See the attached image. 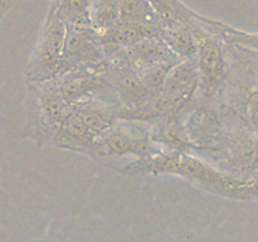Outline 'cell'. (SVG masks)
<instances>
[{
    "label": "cell",
    "mask_w": 258,
    "mask_h": 242,
    "mask_svg": "<svg viewBox=\"0 0 258 242\" xmlns=\"http://www.w3.org/2000/svg\"><path fill=\"white\" fill-rule=\"evenodd\" d=\"M57 128L62 141H66V143L72 144V145L76 146H86V148L96 146L98 149L97 138L88 130L83 118L73 108L60 121Z\"/></svg>",
    "instance_id": "obj_11"
},
{
    "label": "cell",
    "mask_w": 258,
    "mask_h": 242,
    "mask_svg": "<svg viewBox=\"0 0 258 242\" xmlns=\"http://www.w3.org/2000/svg\"><path fill=\"white\" fill-rule=\"evenodd\" d=\"M98 149L108 155L126 156L136 155L140 159L159 154L154 146V141L146 136L138 135L126 129L110 128L98 136Z\"/></svg>",
    "instance_id": "obj_5"
},
{
    "label": "cell",
    "mask_w": 258,
    "mask_h": 242,
    "mask_svg": "<svg viewBox=\"0 0 258 242\" xmlns=\"http://www.w3.org/2000/svg\"><path fill=\"white\" fill-rule=\"evenodd\" d=\"M198 80V72L191 60L183 59L176 62L166 76L163 90L173 97L174 101L183 98L188 92L193 91Z\"/></svg>",
    "instance_id": "obj_9"
},
{
    "label": "cell",
    "mask_w": 258,
    "mask_h": 242,
    "mask_svg": "<svg viewBox=\"0 0 258 242\" xmlns=\"http://www.w3.org/2000/svg\"><path fill=\"white\" fill-rule=\"evenodd\" d=\"M191 30L198 43V71L201 72L202 80L208 88H213L223 80L226 73L227 63L224 52L221 45L216 40L211 39L204 33L199 25H186Z\"/></svg>",
    "instance_id": "obj_4"
},
{
    "label": "cell",
    "mask_w": 258,
    "mask_h": 242,
    "mask_svg": "<svg viewBox=\"0 0 258 242\" xmlns=\"http://www.w3.org/2000/svg\"><path fill=\"white\" fill-rule=\"evenodd\" d=\"M126 169L156 174H176L188 180L196 182L209 191L232 198L249 199L254 198L257 193L254 182L249 184L244 180H239L223 171H219L207 161L183 153H159L149 158L140 159L139 164L135 163Z\"/></svg>",
    "instance_id": "obj_1"
},
{
    "label": "cell",
    "mask_w": 258,
    "mask_h": 242,
    "mask_svg": "<svg viewBox=\"0 0 258 242\" xmlns=\"http://www.w3.org/2000/svg\"><path fill=\"white\" fill-rule=\"evenodd\" d=\"M121 71L122 72L118 75L117 78V86L120 88V92L131 101L141 100L149 91L143 85L138 73L135 71L127 70V68H123Z\"/></svg>",
    "instance_id": "obj_17"
},
{
    "label": "cell",
    "mask_w": 258,
    "mask_h": 242,
    "mask_svg": "<svg viewBox=\"0 0 258 242\" xmlns=\"http://www.w3.org/2000/svg\"><path fill=\"white\" fill-rule=\"evenodd\" d=\"M156 143H163L165 145L171 146L176 150H181L188 146L185 139H184L183 130L179 128L178 124H166L161 126L155 133Z\"/></svg>",
    "instance_id": "obj_19"
},
{
    "label": "cell",
    "mask_w": 258,
    "mask_h": 242,
    "mask_svg": "<svg viewBox=\"0 0 258 242\" xmlns=\"http://www.w3.org/2000/svg\"><path fill=\"white\" fill-rule=\"evenodd\" d=\"M100 80H96L91 75L83 73L81 71H73L70 75L66 76L64 80L59 85V90L63 97L70 105L82 101L83 97L93 92V90L98 88Z\"/></svg>",
    "instance_id": "obj_12"
},
{
    "label": "cell",
    "mask_w": 258,
    "mask_h": 242,
    "mask_svg": "<svg viewBox=\"0 0 258 242\" xmlns=\"http://www.w3.org/2000/svg\"><path fill=\"white\" fill-rule=\"evenodd\" d=\"M73 110L80 113L81 117L87 125L88 130L96 138H98L101 134L112 128V115L107 110V107L100 105V103L80 101V102L76 103V107Z\"/></svg>",
    "instance_id": "obj_13"
},
{
    "label": "cell",
    "mask_w": 258,
    "mask_h": 242,
    "mask_svg": "<svg viewBox=\"0 0 258 242\" xmlns=\"http://www.w3.org/2000/svg\"><path fill=\"white\" fill-rule=\"evenodd\" d=\"M67 32L63 48V66H78L81 63L95 62L100 58L101 48L97 35L90 22L66 23Z\"/></svg>",
    "instance_id": "obj_3"
},
{
    "label": "cell",
    "mask_w": 258,
    "mask_h": 242,
    "mask_svg": "<svg viewBox=\"0 0 258 242\" xmlns=\"http://www.w3.org/2000/svg\"><path fill=\"white\" fill-rule=\"evenodd\" d=\"M176 60H165V62L155 63V65L150 66V67L145 68V70L140 71L138 73L140 77L141 82L145 86V88L150 92H155V91H160L164 88V83H165L166 76H168L169 71L173 67Z\"/></svg>",
    "instance_id": "obj_16"
},
{
    "label": "cell",
    "mask_w": 258,
    "mask_h": 242,
    "mask_svg": "<svg viewBox=\"0 0 258 242\" xmlns=\"http://www.w3.org/2000/svg\"><path fill=\"white\" fill-rule=\"evenodd\" d=\"M121 50H123L121 62L125 65V68L136 73L155 63L178 59L160 37L144 38Z\"/></svg>",
    "instance_id": "obj_6"
},
{
    "label": "cell",
    "mask_w": 258,
    "mask_h": 242,
    "mask_svg": "<svg viewBox=\"0 0 258 242\" xmlns=\"http://www.w3.org/2000/svg\"><path fill=\"white\" fill-rule=\"evenodd\" d=\"M160 38L175 57L194 60L198 52V43L191 30L179 22L164 24Z\"/></svg>",
    "instance_id": "obj_8"
},
{
    "label": "cell",
    "mask_w": 258,
    "mask_h": 242,
    "mask_svg": "<svg viewBox=\"0 0 258 242\" xmlns=\"http://www.w3.org/2000/svg\"><path fill=\"white\" fill-rule=\"evenodd\" d=\"M120 23L164 24L148 0H118Z\"/></svg>",
    "instance_id": "obj_14"
},
{
    "label": "cell",
    "mask_w": 258,
    "mask_h": 242,
    "mask_svg": "<svg viewBox=\"0 0 258 242\" xmlns=\"http://www.w3.org/2000/svg\"><path fill=\"white\" fill-rule=\"evenodd\" d=\"M39 102L45 118L55 126L59 125L60 121L72 110L70 103L63 97L59 86H49L44 88L40 95Z\"/></svg>",
    "instance_id": "obj_15"
},
{
    "label": "cell",
    "mask_w": 258,
    "mask_h": 242,
    "mask_svg": "<svg viewBox=\"0 0 258 242\" xmlns=\"http://www.w3.org/2000/svg\"><path fill=\"white\" fill-rule=\"evenodd\" d=\"M164 24L178 22L184 5L179 0H148Z\"/></svg>",
    "instance_id": "obj_20"
},
{
    "label": "cell",
    "mask_w": 258,
    "mask_h": 242,
    "mask_svg": "<svg viewBox=\"0 0 258 242\" xmlns=\"http://www.w3.org/2000/svg\"><path fill=\"white\" fill-rule=\"evenodd\" d=\"M88 22L98 38L120 24L118 0H91Z\"/></svg>",
    "instance_id": "obj_10"
},
{
    "label": "cell",
    "mask_w": 258,
    "mask_h": 242,
    "mask_svg": "<svg viewBox=\"0 0 258 242\" xmlns=\"http://www.w3.org/2000/svg\"><path fill=\"white\" fill-rule=\"evenodd\" d=\"M164 24H127L120 23L105 35L100 37L106 49L121 50L138 40L148 37H160Z\"/></svg>",
    "instance_id": "obj_7"
},
{
    "label": "cell",
    "mask_w": 258,
    "mask_h": 242,
    "mask_svg": "<svg viewBox=\"0 0 258 242\" xmlns=\"http://www.w3.org/2000/svg\"><path fill=\"white\" fill-rule=\"evenodd\" d=\"M91 0H58L55 10L66 23L88 22V7Z\"/></svg>",
    "instance_id": "obj_18"
},
{
    "label": "cell",
    "mask_w": 258,
    "mask_h": 242,
    "mask_svg": "<svg viewBox=\"0 0 258 242\" xmlns=\"http://www.w3.org/2000/svg\"><path fill=\"white\" fill-rule=\"evenodd\" d=\"M66 32L67 24L54 8L48 18L47 27L38 47L35 60V72L38 78L44 80L53 77L62 67Z\"/></svg>",
    "instance_id": "obj_2"
}]
</instances>
